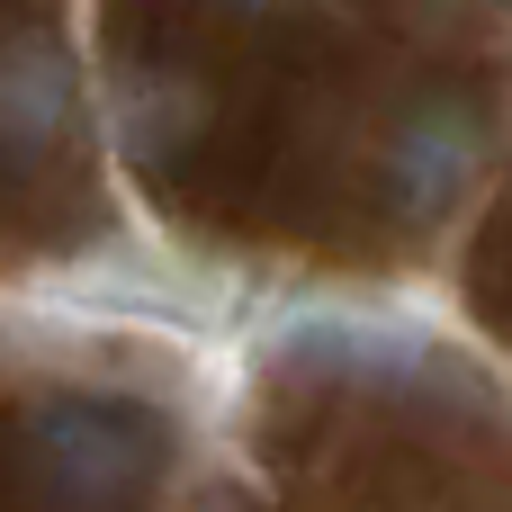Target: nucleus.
<instances>
[{
	"label": "nucleus",
	"mask_w": 512,
	"mask_h": 512,
	"mask_svg": "<svg viewBox=\"0 0 512 512\" xmlns=\"http://www.w3.org/2000/svg\"><path fill=\"white\" fill-rule=\"evenodd\" d=\"M54 108V72L18 45V54H0V135H27L36 117Z\"/></svg>",
	"instance_id": "nucleus-1"
},
{
	"label": "nucleus",
	"mask_w": 512,
	"mask_h": 512,
	"mask_svg": "<svg viewBox=\"0 0 512 512\" xmlns=\"http://www.w3.org/2000/svg\"><path fill=\"white\" fill-rule=\"evenodd\" d=\"M225 9H270V0H225Z\"/></svg>",
	"instance_id": "nucleus-2"
}]
</instances>
